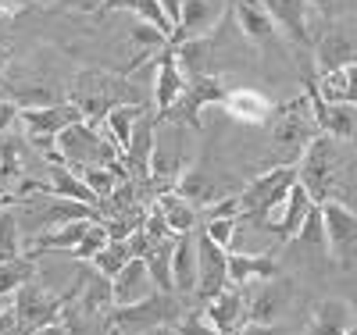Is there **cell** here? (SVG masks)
I'll return each mask as SVG.
<instances>
[{
	"instance_id": "obj_1",
	"label": "cell",
	"mask_w": 357,
	"mask_h": 335,
	"mask_svg": "<svg viewBox=\"0 0 357 335\" xmlns=\"http://www.w3.org/2000/svg\"><path fill=\"white\" fill-rule=\"evenodd\" d=\"M68 100L86 114L89 125H100L107 118V111L122 107V104H143L136 86H129L126 75H114V72H104V68L79 72L68 86Z\"/></svg>"
},
{
	"instance_id": "obj_2",
	"label": "cell",
	"mask_w": 357,
	"mask_h": 335,
	"mask_svg": "<svg viewBox=\"0 0 357 335\" xmlns=\"http://www.w3.org/2000/svg\"><path fill=\"white\" fill-rule=\"evenodd\" d=\"M15 210H18V221H22V232L29 235V242H33L36 235H43V232L72 225V221H97V218H104L100 207H89V203L68 200V196H54V193L18 196Z\"/></svg>"
},
{
	"instance_id": "obj_3",
	"label": "cell",
	"mask_w": 357,
	"mask_h": 335,
	"mask_svg": "<svg viewBox=\"0 0 357 335\" xmlns=\"http://www.w3.org/2000/svg\"><path fill=\"white\" fill-rule=\"evenodd\" d=\"M314 136H321V125L314 118V104H311L307 93L275 107V114H272V143L282 150V164H301L304 150L311 146Z\"/></svg>"
},
{
	"instance_id": "obj_4",
	"label": "cell",
	"mask_w": 357,
	"mask_h": 335,
	"mask_svg": "<svg viewBox=\"0 0 357 335\" xmlns=\"http://www.w3.org/2000/svg\"><path fill=\"white\" fill-rule=\"evenodd\" d=\"M57 150L68 168H114L122 164L126 154L118 150V143L104 132V125H89V121H75L61 136H57Z\"/></svg>"
},
{
	"instance_id": "obj_5",
	"label": "cell",
	"mask_w": 357,
	"mask_h": 335,
	"mask_svg": "<svg viewBox=\"0 0 357 335\" xmlns=\"http://www.w3.org/2000/svg\"><path fill=\"white\" fill-rule=\"evenodd\" d=\"M301 182L296 175V164H275L272 171L264 175H254L247 186L236 193L240 196V221H250V225H264V218L289 196V189Z\"/></svg>"
},
{
	"instance_id": "obj_6",
	"label": "cell",
	"mask_w": 357,
	"mask_h": 335,
	"mask_svg": "<svg viewBox=\"0 0 357 335\" xmlns=\"http://www.w3.org/2000/svg\"><path fill=\"white\" fill-rule=\"evenodd\" d=\"M340 168H343V161H340V139L321 132L304 150L301 164H296V175H301V186L311 193V200L325 203V200H333V193H336Z\"/></svg>"
},
{
	"instance_id": "obj_7",
	"label": "cell",
	"mask_w": 357,
	"mask_h": 335,
	"mask_svg": "<svg viewBox=\"0 0 357 335\" xmlns=\"http://www.w3.org/2000/svg\"><path fill=\"white\" fill-rule=\"evenodd\" d=\"M104 321L118 325L126 335H151L158 328H175L183 321V303L175 299V293H154L151 299L132 303V307H111Z\"/></svg>"
},
{
	"instance_id": "obj_8",
	"label": "cell",
	"mask_w": 357,
	"mask_h": 335,
	"mask_svg": "<svg viewBox=\"0 0 357 335\" xmlns=\"http://www.w3.org/2000/svg\"><path fill=\"white\" fill-rule=\"evenodd\" d=\"M72 296H75V289L65 293V296H50L36 279L25 282L15 293V303H11V307H15V321H18V335H33V332L47 328V325H57L65 318V307L72 303Z\"/></svg>"
},
{
	"instance_id": "obj_9",
	"label": "cell",
	"mask_w": 357,
	"mask_h": 335,
	"mask_svg": "<svg viewBox=\"0 0 357 335\" xmlns=\"http://www.w3.org/2000/svg\"><path fill=\"white\" fill-rule=\"evenodd\" d=\"M225 97H229V86L218 75H211V72H207V75H193L186 82V93L178 97L165 114H158V118L175 121V125H186V129H200V111L211 107V104L222 107Z\"/></svg>"
},
{
	"instance_id": "obj_10",
	"label": "cell",
	"mask_w": 357,
	"mask_h": 335,
	"mask_svg": "<svg viewBox=\"0 0 357 335\" xmlns=\"http://www.w3.org/2000/svg\"><path fill=\"white\" fill-rule=\"evenodd\" d=\"M229 250L218 247L215 239H207L204 228H197V293L193 299L204 303L215 299L222 289H229Z\"/></svg>"
},
{
	"instance_id": "obj_11",
	"label": "cell",
	"mask_w": 357,
	"mask_h": 335,
	"mask_svg": "<svg viewBox=\"0 0 357 335\" xmlns=\"http://www.w3.org/2000/svg\"><path fill=\"white\" fill-rule=\"evenodd\" d=\"M232 15L229 0H183V15L172 33V43L183 40H197V36H211L225 25V18Z\"/></svg>"
},
{
	"instance_id": "obj_12",
	"label": "cell",
	"mask_w": 357,
	"mask_h": 335,
	"mask_svg": "<svg viewBox=\"0 0 357 335\" xmlns=\"http://www.w3.org/2000/svg\"><path fill=\"white\" fill-rule=\"evenodd\" d=\"M321 210H325V232H329V254L343 267H354L357 264V215L336 196L325 200Z\"/></svg>"
},
{
	"instance_id": "obj_13",
	"label": "cell",
	"mask_w": 357,
	"mask_h": 335,
	"mask_svg": "<svg viewBox=\"0 0 357 335\" xmlns=\"http://www.w3.org/2000/svg\"><path fill=\"white\" fill-rule=\"evenodd\" d=\"M18 121L25 125V139H33V136H61L68 125L86 121V114L72 100H61L47 107H18Z\"/></svg>"
},
{
	"instance_id": "obj_14",
	"label": "cell",
	"mask_w": 357,
	"mask_h": 335,
	"mask_svg": "<svg viewBox=\"0 0 357 335\" xmlns=\"http://www.w3.org/2000/svg\"><path fill=\"white\" fill-rule=\"evenodd\" d=\"M186 82H190V75L183 72V65H178V57H175V50H172V43L154 57V86H151V97H154V107H158V114H165L178 97L186 93Z\"/></svg>"
},
{
	"instance_id": "obj_15",
	"label": "cell",
	"mask_w": 357,
	"mask_h": 335,
	"mask_svg": "<svg viewBox=\"0 0 357 335\" xmlns=\"http://www.w3.org/2000/svg\"><path fill=\"white\" fill-rule=\"evenodd\" d=\"M314 207V200H311V193L296 182V186L289 189V196L272 210V215L264 218V225L261 228H268V232H275L279 235V242H293V235L304 228V221H307V210Z\"/></svg>"
},
{
	"instance_id": "obj_16",
	"label": "cell",
	"mask_w": 357,
	"mask_h": 335,
	"mask_svg": "<svg viewBox=\"0 0 357 335\" xmlns=\"http://www.w3.org/2000/svg\"><path fill=\"white\" fill-rule=\"evenodd\" d=\"M111 289H114V307H132V303H143L154 293H161L143 257H132L122 271H118L111 279Z\"/></svg>"
},
{
	"instance_id": "obj_17",
	"label": "cell",
	"mask_w": 357,
	"mask_h": 335,
	"mask_svg": "<svg viewBox=\"0 0 357 335\" xmlns=\"http://www.w3.org/2000/svg\"><path fill=\"white\" fill-rule=\"evenodd\" d=\"M200 311L207 314V321H211L222 335H236L247 325V293L240 286H229L215 299H207Z\"/></svg>"
},
{
	"instance_id": "obj_18",
	"label": "cell",
	"mask_w": 357,
	"mask_h": 335,
	"mask_svg": "<svg viewBox=\"0 0 357 335\" xmlns=\"http://www.w3.org/2000/svg\"><path fill=\"white\" fill-rule=\"evenodd\" d=\"M232 18L240 25V33L250 40V43H261V47H272L275 36H279V25L275 18L264 11L261 0H232Z\"/></svg>"
},
{
	"instance_id": "obj_19",
	"label": "cell",
	"mask_w": 357,
	"mask_h": 335,
	"mask_svg": "<svg viewBox=\"0 0 357 335\" xmlns=\"http://www.w3.org/2000/svg\"><path fill=\"white\" fill-rule=\"evenodd\" d=\"M307 97L314 104V118H318V125L325 136H333V139H350L357 132V118H354V107L350 104H333V100H325L318 93V82H307Z\"/></svg>"
},
{
	"instance_id": "obj_20",
	"label": "cell",
	"mask_w": 357,
	"mask_h": 335,
	"mask_svg": "<svg viewBox=\"0 0 357 335\" xmlns=\"http://www.w3.org/2000/svg\"><path fill=\"white\" fill-rule=\"evenodd\" d=\"M289 299V282L286 279H268V282H257L250 299H247V321H261V325H275L282 307Z\"/></svg>"
},
{
	"instance_id": "obj_21",
	"label": "cell",
	"mask_w": 357,
	"mask_h": 335,
	"mask_svg": "<svg viewBox=\"0 0 357 335\" xmlns=\"http://www.w3.org/2000/svg\"><path fill=\"white\" fill-rule=\"evenodd\" d=\"M222 111L240 121V125H268L275 114V104L257 89H229V97L222 100Z\"/></svg>"
},
{
	"instance_id": "obj_22",
	"label": "cell",
	"mask_w": 357,
	"mask_h": 335,
	"mask_svg": "<svg viewBox=\"0 0 357 335\" xmlns=\"http://www.w3.org/2000/svg\"><path fill=\"white\" fill-rule=\"evenodd\" d=\"M264 11L275 18V25L289 40H296L301 47L311 43V25H307V15H311V0H261Z\"/></svg>"
},
{
	"instance_id": "obj_23",
	"label": "cell",
	"mask_w": 357,
	"mask_h": 335,
	"mask_svg": "<svg viewBox=\"0 0 357 335\" xmlns=\"http://www.w3.org/2000/svg\"><path fill=\"white\" fill-rule=\"evenodd\" d=\"M279 275V264H275V254H232L229 250V282L232 286H257V282H268Z\"/></svg>"
},
{
	"instance_id": "obj_24",
	"label": "cell",
	"mask_w": 357,
	"mask_h": 335,
	"mask_svg": "<svg viewBox=\"0 0 357 335\" xmlns=\"http://www.w3.org/2000/svg\"><path fill=\"white\" fill-rule=\"evenodd\" d=\"M357 325V314L347 299L325 296L311 311V335H350Z\"/></svg>"
},
{
	"instance_id": "obj_25",
	"label": "cell",
	"mask_w": 357,
	"mask_h": 335,
	"mask_svg": "<svg viewBox=\"0 0 357 335\" xmlns=\"http://www.w3.org/2000/svg\"><path fill=\"white\" fill-rule=\"evenodd\" d=\"M183 200H190L193 207H211L222 200V182L211 175V171H204V168H186L183 175L175 178V186H172Z\"/></svg>"
},
{
	"instance_id": "obj_26",
	"label": "cell",
	"mask_w": 357,
	"mask_h": 335,
	"mask_svg": "<svg viewBox=\"0 0 357 335\" xmlns=\"http://www.w3.org/2000/svg\"><path fill=\"white\" fill-rule=\"evenodd\" d=\"M47 171H50V178L40 186V193H54V196H68V200H82V203H89V207H100V196L86 186V178H82L75 168H68V164H50Z\"/></svg>"
},
{
	"instance_id": "obj_27",
	"label": "cell",
	"mask_w": 357,
	"mask_h": 335,
	"mask_svg": "<svg viewBox=\"0 0 357 335\" xmlns=\"http://www.w3.org/2000/svg\"><path fill=\"white\" fill-rule=\"evenodd\" d=\"M172 275H175V293H183V296L197 293V232L175 235Z\"/></svg>"
},
{
	"instance_id": "obj_28",
	"label": "cell",
	"mask_w": 357,
	"mask_h": 335,
	"mask_svg": "<svg viewBox=\"0 0 357 335\" xmlns=\"http://www.w3.org/2000/svg\"><path fill=\"white\" fill-rule=\"evenodd\" d=\"M154 203H158V210L165 215V221H168V228L175 235H186V232H197L200 228V207H193L190 200H183L175 189L161 193Z\"/></svg>"
},
{
	"instance_id": "obj_29",
	"label": "cell",
	"mask_w": 357,
	"mask_h": 335,
	"mask_svg": "<svg viewBox=\"0 0 357 335\" xmlns=\"http://www.w3.org/2000/svg\"><path fill=\"white\" fill-rule=\"evenodd\" d=\"M318 93L333 104H350L357 107V61L343 68H333V72H321L318 79Z\"/></svg>"
},
{
	"instance_id": "obj_30",
	"label": "cell",
	"mask_w": 357,
	"mask_h": 335,
	"mask_svg": "<svg viewBox=\"0 0 357 335\" xmlns=\"http://www.w3.org/2000/svg\"><path fill=\"white\" fill-rule=\"evenodd\" d=\"M151 111V104H122V107H114V111H107V118L100 121L104 125V132L118 143V150H129V143H132V132H136V125H139V118Z\"/></svg>"
},
{
	"instance_id": "obj_31",
	"label": "cell",
	"mask_w": 357,
	"mask_h": 335,
	"mask_svg": "<svg viewBox=\"0 0 357 335\" xmlns=\"http://www.w3.org/2000/svg\"><path fill=\"white\" fill-rule=\"evenodd\" d=\"M314 57H318V68L321 72H333L343 68L354 61V40L343 33V29H329L318 43H314Z\"/></svg>"
},
{
	"instance_id": "obj_32",
	"label": "cell",
	"mask_w": 357,
	"mask_h": 335,
	"mask_svg": "<svg viewBox=\"0 0 357 335\" xmlns=\"http://www.w3.org/2000/svg\"><path fill=\"white\" fill-rule=\"evenodd\" d=\"M100 11H126V15H132V18H143V22H151V25H158L161 33H175V25H172V18L165 15V8H161V0H100Z\"/></svg>"
},
{
	"instance_id": "obj_33",
	"label": "cell",
	"mask_w": 357,
	"mask_h": 335,
	"mask_svg": "<svg viewBox=\"0 0 357 335\" xmlns=\"http://www.w3.org/2000/svg\"><path fill=\"white\" fill-rule=\"evenodd\" d=\"M33 279H36V254L33 250H25L22 257H11V260H0V299L15 296Z\"/></svg>"
},
{
	"instance_id": "obj_34",
	"label": "cell",
	"mask_w": 357,
	"mask_h": 335,
	"mask_svg": "<svg viewBox=\"0 0 357 335\" xmlns=\"http://www.w3.org/2000/svg\"><path fill=\"white\" fill-rule=\"evenodd\" d=\"M97 221H100V218H97ZM86 228H89V221H72V225H61V228H54V232H43V235L33 239V254H47V250H54V254H72L79 242H82Z\"/></svg>"
},
{
	"instance_id": "obj_35",
	"label": "cell",
	"mask_w": 357,
	"mask_h": 335,
	"mask_svg": "<svg viewBox=\"0 0 357 335\" xmlns=\"http://www.w3.org/2000/svg\"><path fill=\"white\" fill-rule=\"evenodd\" d=\"M25 254V232H22V221H18V210L15 203L0 210V260H11V257H22Z\"/></svg>"
},
{
	"instance_id": "obj_36",
	"label": "cell",
	"mask_w": 357,
	"mask_h": 335,
	"mask_svg": "<svg viewBox=\"0 0 357 335\" xmlns=\"http://www.w3.org/2000/svg\"><path fill=\"white\" fill-rule=\"evenodd\" d=\"M172 254H175V235H172V239H165V242H158V247H154L151 254L143 257V260H146V267H151V275H154V282H158V289H161V293H175Z\"/></svg>"
},
{
	"instance_id": "obj_37",
	"label": "cell",
	"mask_w": 357,
	"mask_h": 335,
	"mask_svg": "<svg viewBox=\"0 0 357 335\" xmlns=\"http://www.w3.org/2000/svg\"><path fill=\"white\" fill-rule=\"evenodd\" d=\"M132 257H136V254H132V242H129V239H111L107 247H104V250H100L93 260H89V264H93V267L100 271V275L114 279L118 271H122V267H126Z\"/></svg>"
},
{
	"instance_id": "obj_38",
	"label": "cell",
	"mask_w": 357,
	"mask_h": 335,
	"mask_svg": "<svg viewBox=\"0 0 357 335\" xmlns=\"http://www.w3.org/2000/svg\"><path fill=\"white\" fill-rule=\"evenodd\" d=\"M293 242L311 247V250H318V254H329V232H325V210H321V203H314V207L307 210V221H304L301 232L293 235Z\"/></svg>"
},
{
	"instance_id": "obj_39",
	"label": "cell",
	"mask_w": 357,
	"mask_h": 335,
	"mask_svg": "<svg viewBox=\"0 0 357 335\" xmlns=\"http://www.w3.org/2000/svg\"><path fill=\"white\" fill-rule=\"evenodd\" d=\"M22 186V161H18V139H0V189Z\"/></svg>"
},
{
	"instance_id": "obj_40",
	"label": "cell",
	"mask_w": 357,
	"mask_h": 335,
	"mask_svg": "<svg viewBox=\"0 0 357 335\" xmlns=\"http://www.w3.org/2000/svg\"><path fill=\"white\" fill-rule=\"evenodd\" d=\"M107 242H111V235H107V225H104V218L100 221H89V228H86V235H82V242H79V247L68 254V257H75V260H93L104 247H107Z\"/></svg>"
},
{
	"instance_id": "obj_41",
	"label": "cell",
	"mask_w": 357,
	"mask_h": 335,
	"mask_svg": "<svg viewBox=\"0 0 357 335\" xmlns=\"http://www.w3.org/2000/svg\"><path fill=\"white\" fill-rule=\"evenodd\" d=\"M236 225H240V218H211V221H200V228L207 232V239H215L218 247H225V250H232Z\"/></svg>"
},
{
	"instance_id": "obj_42",
	"label": "cell",
	"mask_w": 357,
	"mask_h": 335,
	"mask_svg": "<svg viewBox=\"0 0 357 335\" xmlns=\"http://www.w3.org/2000/svg\"><path fill=\"white\" fill-rule=\"evenodd\" d=\"M175 335H222V332L207 321L204 311H197V314H186L183 321L175 325Z\"/></svg>"
},
{
	"instance_id": "obj_43",
	"label": "cell",
	"mask_w": 357,
	"mask_h": 335,
	"mask_svg": "<svg viewBox=\"0 0 357 335\" xmlns=\"http://www.w3.org/2000/svg\"><path fill=\"white\" fill-rule=\"evenodd\" d=\"M18 118V104H11V100H0V139H4V132H8V125Z\"/></svg>"
},
{
	"instance_id": "obj_44",
	"label": "cell",
	"mask_w": 357,
	"mask_h": 335,
	"mask_svg": "<svg viewBox=\"0 0 357 335\" xmlns=\"http://www.w3.org/2000/svg\"><path fill=\"white\" fill-rule=\"evenodd\" d=\"M236 335H275V325H261V321H247Z\"/></svg>"
},
{
	"instance_id": "obj_45",
	"label": "cell",
	"mask_w": 357,
	"mask_h": 335,
	"mask_svg": "<svg viewBox=\"0 0 357 335\" xmlns=\"http://www.w3.org/2000/svg\"><path fill=\"white\" fill-rule=\"evenodd\" d=\"M165 15L172 18V25H178V15H183V0H161Z\"/></svg>"
},
{
	"instance_id": "obj_46",
	"label": "cell",
	"mask_w": 357,
	"mask_h": 335,
	"mask_svg": "<svg viewBox=\"0 0 357 335\" xmlns=\"http://www.w3.org/2000/svg\"><path fill=\"white\" fill-rule=\"evenodd\" d=\"M33 335H68V328H65V321H57V325H47V328H40Z\"/></svg>"
},
{
	"instance_id": "obj_47",
	"label": "cell",
	"mask_w": 357,
	"mask_h": 335,
	"mask_svg": "<svg viewBox=\"0 0 357 335\" xmlns=\"http://www.w3.org/2000/svg\"><path fill=\"white\" fill-rule=\"evenodd\" d=\"M104 325H107V321H104ZM107 335H126V332L118 328V325H107Z\"/></svg>"
},
{
	"instance_id": "obj_48",
	"label": "cell",
	"mask_w": 357,
	"mask_h": 335,
	"mask_svg": "<svg viewBox=\"0 0 357 335\" xmlns=\"http://www.w3.org/2000/svg\"><path fill=\"white\" fill-rule=\"evenodd\" d=\"M0 4H11V8H18V4H29V0H0Z\"/></svg>"
},
{
	"instance_id": "obj_49",
	"label": "cell",
	"mask_w": 357,
	"mask_h": 335,
	"mask_svg": "<svg viewBox=\"0 0 357 335\" xmlns=\"http://www.w3.org/2000/svg\"><path fill=\"white\" fill-rule=\"evenodd\" d=\"M311 4H318V8H333V0H311Z\"/></svg>"
},
{
	"instance_id": "obj_50",
	"label": "cell",
	"mask_w": 357,
	"mask_h": 335,
	"mask_svg": "<svg viewBox=\"0 0 357 335\" xmlns=\"http://www.w3.org/2000/svg\"><path fill=\"white\" fill-rule=\"evenodd\" d=\"M4 65H8V54H4V50H0V72H4Z\"/></svg>"
},
{
	"instance_id": "obj_51",
	"label": "cell",
	"mask_w": 357,
	"mask_h": 335,
	"mask_svg": "<svg viewBox=\"0 0 357 335\" xmlns=\"http://www.w3.org/2000/svg\"><path fill=\"white\" fill-rule=\"evenodd\" d=\"M229 4H232V0H229Z\"/></svg>"
}]
</instances>
